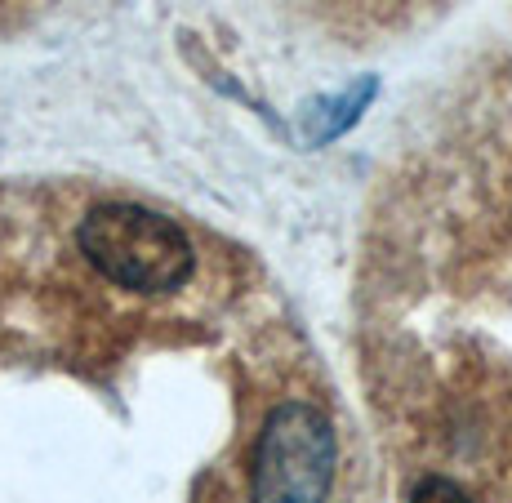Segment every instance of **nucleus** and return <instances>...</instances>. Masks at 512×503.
I'll list each match as a JSON object with an SVG mask.
<instances>
[{
	"mask_svg": "<svg viewBox=\"0 0 512 503\" xmlns=\"http://www.w3.org/2000/svg\"><path fill=\"white\" fill-rule=\"evenodd\" d=\"M76 245L107 285L139 299L179 294L196 272V245L165 214L134 201H103L76 228Z\"/></svg>",
	"mask_w": 512,
	"mask_h": 503,
	"instance_id": "nucleus-1",
	"label": "nucleus"
},
{
	"mask_svg": "<svg viewBox=\"0 0 512 503\" xmlns=\"http://www.w3.org/2000/svg\"><path fill=\"white\" fill-rule=\"evenodd\" d=\"M339 432L317 397H281L245 455V503H330Z\"/></svg>",
	"mask_w": 512,
	"mask_h": 503,
	"instance_id": "nucleus-2",
	"label": "nucleus"
},
{
	"mask_svg": "<svg viewBox=\"0 0 512 503\" xmlns=\"http://www.w3.org/2000/svg\"><path fill=\"white\" fill-rule=\"evenodd\" d=\"M290 5L308 23H317L321 32L352 45H366L379 41V36L410 32L437 9H446L450 0H290Z\"/></svg>",
	"mask_w": 512,
	"mask_h": 503,
	"instance_id": "nucleus-3",
	"label": "nucleus"
},
{
	"mask_svg": "<svg viewBox=\"0 0 512 503\" xmlns=\"http://www.w3.org/2000/svg\"><path fill=\"white\" fill-rule=\"evenodd\" d=\"M406 503H477V495L459 477H450V472H423L410 486Z\"/></svg>",
	"mask_w": 512,
	"mask_h": 503,
	"instance_id": "nucleus-4",
	"label": "nucleus"
}]
</instances>
